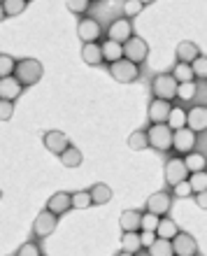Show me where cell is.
<instances>
[{"label":"cell","mask_w":207,"mask_h":256,"mask_svg":"<svg viewBox=\"0 0 207 256\" xmlns=\"http://www.w3.org/2000/svg\"><path fill=\"white\" fill-rule=\"evenodd\" d=\"M44 74V68L38 58H24V61L16 63V70H14V77L19 80L21 86H33L42 80Z\"/></svg>","instance_id":"6da1fadb"},{"label":"cell","mask_w":207,"mask_h":256,"mask_svg":"<svg viewBox=\"0 0 207 256\" xmlns=\"http://www.w3.org/2000/svg\"><path fill=\"white\" fill-rule=\"evenodd\" d=\"M177 82H174V77L170 72H163V74H156L154 82H152V94H154V98H158V100H172V98H177Z\"/></svg>","instance_id":"7a4b0ae2"},{"label":"cell","mask_w":207,"mask_h":256,"mask_svg":"<svg viewBox=\"0 0 207 256\" xmlns=\"http://www.w3.org/2000/svg\"><path fill=\"white\" fill-rule=\"evenodd\" d=\"M172 128L168 126V124H154V126L149 128V147H154L156 152H168V149L172 147Z\"/></svg>","instance_id":"3957f363"},{"label":"cell","mask_w":207,"mask_h":256,"mask_svg":"<svg viewBox=\"0 0 207 256\" xmlns=\"http://www.w3.org/2000/svg\"><path fill=\"white\" fill-rule=\"evenodd\" d=\"M110 74H112L116 82H121V84H130V82L140 80V66H135V63L121 58V61L110 66Z\"/></svg>","instance_id":"277c9868"},{"label":"cell","mask_w":207,"mask_h":256,"mask_svg":"<svg viewBox=\"0 0 207 256\" xmlns=\"http://www.w3.org/2000/svg\"><path fill=\"white\" fill-rule=\"evenodd\" d=\"M149 56V44L142 38H138V35H133L130 40L124 44V58L130 63H135V66H140V63L147 61Z\"/></svg>","instance_id":"5b68a950"},{"label":"cell","mask_w":207,"mask_h":256,"mask_svg":"<svg viewBox=\"0 0 207 256\" xmlns=\"http://www.w3.org/2000/svg\"><path fill=\"white\" fill-rule=\"evenodd\" d=\"M107 35H110L107 40L119 42V44H126V42L133 38V24H130V19H126V16H119V19H114L112 24H110Z\"/></svg>","instance_id":"8992f818"},{"label":"cell","mask_w":207,"mask_h":256,"mask_svg":"<svg viewBox=\"0 0 207 256\" xmlns=\"http://www.w3.org/2000/svg\"><path fill=\"white\" fill-rule=\"evenodd\" d=\"M77 35L82 38L84 44H94V42H98V38L102 35V28L94 16H82L80 24H77Z\"/></svg>","instance_id":"52a82bcc"},{"label":"cell","mask_w":207,"mask_h":256,"mask_svg":"<svg viewBox=\"0 0 207 256\" xmlns=\"http://www.w3.org/2000/svg\"><path fill=\"white\" fill-rule=\"evenodd\" d=\"M56 224H58V216L52 214L49 210H42L33 222V236L35 238H49L54 230H56Z\"/></svg>","instance_id":"ba28073f"},{"label":"cell","mask_w":207,"mask_h":256,"mask_svg":"<svg viewBox=\"0 0 207 256\" xmlns=\"http://www.w3.org/2000/svg\"><path fill=\"white\" fill-rule=\"evenodd\" d=\"M172 252L174 256H198V242L191 233H177L172 238Z\"/></svg>","instance_id":"9c48e42d"},{"label":"cell","mask_w":207,"mask_h":256,"mask_svg":"<svg viewBox=\"0 0 207 256\" xmlns=\"http://www.w3.org/2000/svg\"><path fill=\"white\" fill-rule=\"evenodd\" d=\"M163 175H166V182L170 184V186H177L180 182H186L188 170H186V166H184V158H170V161L166 163Z\"/></svg>","instance_id":"30bf717a"},{"label":"cell","mask_w":207,"mask_h":256,"mask_svg":"<svg viewBox=\"0 0 207 256\" xmlns=\"http://www.w3.org/2000/svg\"><path fill=\"white\" fill-rule=\"evenodd\" d=\"M170 208H172V196L168 191H156V194H152L147 198V212H152L156 216L168 214Z\"/></svg>","instance_id":"8fae6325"},{"label":"cell","mask_w":207,"mask_h":256,"mask_svg":"<svg viewBox=\"0 0 207 256\" xmlns=\"http://www.w3.org/2000/svg\"><path fill=\"white\" fill-rule=\"evenodd\" d=\"M172 147L180 152V154H191L196 149V133L191 128H180L172 133Z\"/></svg>","instance_id":"7c38bea8"},{"label":"cell","mask_w":207,"mask_h":256,"mask_svg":"<svg viewBox=\"0 0 207 256\" xmlns=\"http://www.w3.org/2000/svg\"><path fill=\"white\" fill-rule=\"evenodd\" d=\"M186 128L194 133H205L207 130V108L205 105H196L186 112Z\"/></svg>","instance_id":"4fadbf2b"},{"label":"cell","mask_w":207,"mask_h":256,"mask_svg":"<svg viewBox=\"0 0 207 256\" xmlns=\"http://www.w3.org/2000/svg\"><path fill=\"white\" fill-rule=\"evenodd\" d=\"M42 142H44V147H47L54 156H60L68 147H70L68 135L60 133V130H49V133H44V140H42Z\"/></svg>","instance_id":"5bb4252c"},{"label":"cell","mask_w":207,"mask_h":256,"mask_svg":"<svg viewBox=\"0 0 207 256\" xmlns=\"http://www.w3.org/2000/svg\"><path fill=\"white\" fill-rule=\"evenodd\" d=\"M170 110H172V105L168 100H158V98H154V100L149 102V122L152 124H168V116H170Z\"/></svg>","instance_id":"9a60e30c"},{"label":"cell","mask_w":207,"mask_h":256,"mask_svg":"<svg viewBox=\"0 0 207 256\" xmlns=\"http://www.w3.org/2000/svg\"><path fill=\"white\" fill-rule=\"evenodd\" d=\"M70 208H72V198H70L68 191H58V194H54L52 198L47 200V210L52 212V214H56V216L66 214Z\"/></svg>","instance_id":"2e32d148"},{"label":"cell","mask_w":207,"mask_h":256,"mask_svg":"<svg viewBox=\"0 0 207 256\" xmlns=\"http://www.w3.org/2000/svg\"><path fill=\"white\" fill-rule=\"evenodd\" d=\"M21 91H24V86L19 84V80L16 77H5V80H0V100H10L14 102L16 98L21 96Z\"/></svg>","instance_id":"e0dca14e"},{"label":"cell","mask_w":207,"mask_h":256,"mask_svg":"<svg viewBox=\"0 0 207 256\" xmlns=\"http://www.w3.org/2000/svg\"><path fill=\"white\" fill-rule=\"evenodd\" d=\"M140 222H142V212H138V210H124L119 216V226L124 233H138Z\"/></svg>","instance_id":"ac0fdd59"},{"label":"cell","mask_w":207,"mask_h":256,"mask_svg":"<svg viewBox=\"0 0 207 256\" xmlns=\"http://www.w3.org/2000/svg\"><path fill=\"white\" fill-rule=\"evenodd\" d=\"M174 54H177V63H188V66H191V63L200 56V49H198V44H196V42L184 40V42H180V44H177Z\"/></svg>","instance_id":"d6986e66"},{"label":"cell","mask_w":207,"mask_h":256,"mask_svg":"<svg viewBox=\"0 0 207 256\" xmlns=\"http://www.w3.org/2000/svg\"><path fill=\"white\" fill-rule=\"evenodd\" d=\"M100 52H102V61H107L110 66L124 58V44H119V42H112V40L102 42Z\"/></svg>","instance_id":"ffe728a7"},{"label":"cell","mask_w":207,"mask_h":256,"mask_svg":"<svg viewBox=\"0 0 207 256\" xmlns=\"http://www.w3.org/2000/svg\"><path fill=\"white\" fill-rule=\"evenodd\" d=\"M82 58L86 66H100L102 63V52H100V44L94 42V44H84L82 47Z\"/></svg>","instance_id":"44dd1931"},{"label":"cell","mask_w":207,"mask_h":256,"mask_svg":"<svg viewBox=\"0 0 207 256\" xmlns=\"http://www.w3.org/2000/svg\"><path fill=\"white\" fill-rule=\"evenodd\" d=\"M88 194H91V200H94V205H105V202L112 200V189H110L107 184H102V182L94 184V186L88 189Z\"/></svg>","instance_id":"7402d4cb"},{"label":"cell","mask_w":207,"mask_h":256,"mask_svg":"<svg viewBox=\"0 0 207 256\" xmlns=\"http://www.w3.org/2000/svg\"><path fill=\"white\" fill-rule=\"evenodd\" d=\"M174 77V82L177 84H186V82H194L196 80V74L194 70H191V66L188 63H174L172 68V72H170Z\"/></svg>","instance_id":"603a6c76"},{"label":"cell","mask_w":207,"mask_h":256,"mask_svg":"<svg viewBox=\"0 0 207 256\" xmlns=\"http://www.w3.org/2000/svg\"><path fill=\"white\" fill-rule=\"evenodd\" d=\"M149 256H174L172 252V240H166V238H156L154 244L149 247Z\"/></svg>","instance_id":"cb8c5ba5"},{"label":"cell","mask_w":207,"mask_h":256,"mask_svg":"<svg viewBox=\"0 0 207 256\" xmlns=\"http://www.w3.org/2000/svg\"><path fill=\"white\" fill-rule=\"evenodd\" d=\"M58 158H60V163H63L66 168H80L82 166V152L77 147H72V144H70V147H68Z\"/></svg>","instance_id":"d4e9b609"},{"label":"cell","mask_w":207,"mask_h":256,"mask_svg":"<svg viewBox=\"0 0 207 256\" xmlns=\"http://www.w3.org/2000/svg\"><path fill=\"white\" fill-rule=\"evenodd\" d=\"M140 250H142L140 233H124V238H121V252H128V254H138Z\"/></svg>","instance_id":"484cf974"},{"label":"cell","mask_w":207,"mask_h":256,"mask_svg":"<svg viewBox=\"0 0 207 256\" xmlns=\"http://www.w3.org/2000/svg\"><path fill=\"white\" fill-rule=\"evenodd\" d=\"M177 233H180V226H177L172 219H160V222H158V228H156V238H166V240H172Z\"/></svg>","instance_id":"4316f807"},{"label":"cell","mask_w":207,"mask_h":256,"mask_svg":"<svg viewBox=\"0 0 207 256\" xmlns=\"http://www.w3.org/2000/svg\"><path fill=\"white\" fill-rule=\"evenodd\" d=\"M128 147L133 152H142V149L149 147V138H147V130H135V133L128 135Z\"/></svg>","instance_id":"83f0119b"},{"label":"cell","mask_w":207,"mask_h":256,"mask_svg":"<svg viewBox=\"0 0 207 256\" xmlns=\"http://www.w3.org/2000/svg\"><path fill=\"white\" fill-rule=\"evenodd\" d=\"M205 156L198 154V152H191V154H186V158H184V166H186L188 172H202L205 170Z\"/></svg>","instance_id":"f1b7e54d"},{"label":"cell","mask_w":207,"mask_h":256,"mask_svg":"<svg viewBox=\"0 0 207 256\" xmlns=\"http://www.w3.org/2000/svg\"><path fill=\"white\" fill-rule=\"evenodd\" d=\"M168 126L172 130H180V128L186 126V112L182 108H172L170 110V116H168Z\"/></svg>","instance_id":"f546056e"},{"label":"cell","mask_w":207,"mask_h":256,"mask_svg":"<svg viewBox=\"0 0 207 256\" xmlns=\"http://www.w3.org/2000/svg\"><path fill=\"white\" fill-rule=\"evenodd\" d=\"M188 186H191L194 194L207 191V170H202V172H191V177H188Z\"/></svg>","instance_id":"4dcf8cb0"},{"label":"cell","mask_w":207,"mask_h":256,"mask_svg":"<svg viewBox=\"0 0 207 256\" xmlns=\"http://www.w3.org/2000/svg\"><path fill=\"white\" fill-rule=\"evenodd\" d=\"M28 7L26 0H2V10H5V16H19L24 10Z\"/></svg>","instance_id":"1f68e13d"},{"label":"cell","mask_w":207,"mask_h":256,"mask_svg":"<svg viewBox=\"0 0 207 256\" xmlns=\"http://www.w3.org/2000/svg\"><path fill=\"white\" fill-rule=\"evenodd\" d=\"M70 198H72V208L74 210H86L94 205V200H91V194L88 191H74V194H70Z\"/></svg>","instance_id":"d6a6232c"},{"label":"cell","mask_w":207,"mask_h":256,"mask_svg":"<svg viewBox=\"0 0 207 256\" xmlns=\"http://www.w3.org/2000/svg\"><path fill=\"white\" fill-rule=\"evenodd\" d=\"M14 70H16V61L10 54H0V80L12 77Z\"/></svg>","instance_id":"836d02e7"},{"label":"cell","mask_w":207,"mask_h":256,"mask_svg":"<svg viewBox=\"0 0 207 256\" xmlns=\"http://www.w3.org/2000/svg\"><path fill=\"white\" fill-rule=\"evenodd\" d=\"M196 94H198L196 82H186V84H180V86H177V98H180V100H184V102L194 100Z\"/></svg>","instance_id":"e575fe53"},{"label":"cell","mask_w":207,"mask_h":256,"mask_svg":"<svg viewBox=\"0 0 207 256\" xmlns=\"http://www.w3.org/2000/svg\"><path fill=\"white\" fill-rule=\"evenodd\" d=\"M144 7H147V2H142V0H128V2H124V16L133 19L140 12H144Z\"/></svg>","instance_id":"d590c367"},{"label":"cell","mask_w":207,"mask_h":256,"mask_svg":"<svg viewBox=\"0 0 207 256\" xmlns=\"http://www.w3.org/2000/svg\"><path fill=\"white\" fill-rule=\"evenodd\" d=\"M160 216L152 214V212H142V222H140V230H149V233H156L158 228Z\"/></svg>","instance_id":"8d00e7d4"},{"label":"cell","mask_w":207,"mask_h":256,"mask_svg":"<svg viewBox=\"0 0 207 256\" xmlns=\"http://www.w3.org/2000/svg\"><path fill=\"white\" fill-rule=\"evenodd\" d=\"M191 70H194L196 80H207V56H198L194 63H191Z\"/></svg>","instance_id":"74e56055"},{"label":"cell","mask_w":207,"mask_h":256,"mask_svg":"<svg viewBox=\"0 0 207 256\" xmlns=\"http://www.w3.org/2000/svg\"><path fill=\"white\" fill-rule=\"evenodd\" d=\"M16 256H42V250H40V244L38 242H24L19 247V252H16Z\"/></svg>","instance_id":"f35d334b"},{"label":"cell","mask_w":207,"mask_h":256,"mask_svg":"<svg viewBox=\"0 0 207 256\" xmlns=\"http://www.w3.org/2000/svg\"><path fill=\"white\" fill-rule=\"evenodd\" d=\"M66 7L72 14H86L91 2H88V0H70V2H66Z\"/></svg>","instance_id":"ab89813d"},{"label":"cell","mask_w":207,"mask_h":256,"mask_svg":"<svg viewBox=\"0 0 207 256\" xmlns=\"http://www.w3.org/2000/svg\"><path fill=\"white\" fill-rule=\"evenodd\" d=\"M14 116V102L0 100V122H10Z\"/></svg>","instance_id":"60d3db41"},{"label":"cell","mask_w":207,"mask_h":256,"mask_svg":"<svg viewBox=\"0 0 207 256\" xmlns=\"http://www.w3.org/2000/svg\"><path fill=\"white\" fill-rule=\"evenodd\" d=\"M172 189H174V196H177V198H188V196L194 194L191 186H188V182H180L177 186H172Z\"/></svg>","instance_id":"b9f144b4"},{"label":"cell","mask_w":207,"mask_h":256,"mask_svg":"<svg viewBox=\"0 0 207 256\" xmlns=\"http://www.w3.org/2000/svg\"><path fill=\"white\" fill-rule=\"evenodd\" d=\"M154 240H156V233H149V230H142L140 233V242L144 250H149V247L154 244Z\"/></svg>","instance_id":"7bdbcfd3"},{"label":"cell","mask_w":207,"mask_h":256,"mask_svg":"<svg viewBox=\"0 0 207 256\" xmlns=\"http://www.w3.org/2000/svg\"><path fill=\"white\" fill-rule=\"evenodd\" d=\"M196 202H198V208H200V210H207V191L196 194Z\"/></svg>","instance_id":"ee69618b"},{"label":"cell","mask_w":207,"mask_h":256,"mask_svg":"<svg viewBox=\"0 0 207 256\" xmlns=\"http://www.w3.org/2000/svg\"><path fill=\"white\" fill-rule=\"evenodd\" d=\"M5 19V10H2V0H0V21Z\"/></svg>","instance_id":"f6af8a7d"},{"label":"cell","mask_w":207,"mask_h":256,"mask_svg":"<svg viewBox=\"0 0 207 256\" xmlns=\"http://www.w3.org/2000/svg\"><path fill=\"white\" fill-rule=\"evenodd\" d=\"M116 256H135V254H128V252H119Z\"/></svg>","instance_id":"bcb514c9"},{"label":"cell","mask_w":207,"mask_h":256,"mask_svg":"<svg viewBox=\"0 0 207 256\" xmlns=\"http://www.w3.org/2000/svg\"><path fill=\"white\" fill-rule=\"evenodd\" d=\"M0 198H2V191H0Z\"/></svg>","instance_id":"7dc6e473"}]
</instances>
